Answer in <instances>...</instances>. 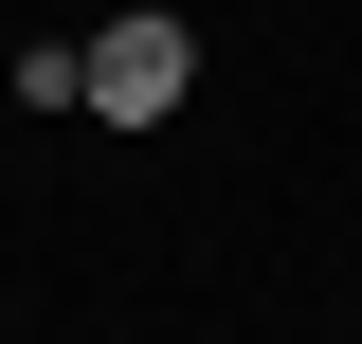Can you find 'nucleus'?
<instances>
[{
  "instance_id": "1",
  "label": "nucleus",
  "mask_w": 362,
  "mask_h": 344,
  "mask_svg": "<svg viewBox=\"0 0 362 344\" xmlns=\"http://www.w3.org/2000/svg\"><path fill=\"white\" fill-rule=\"evenodd\" d=\"M90 55V109H109V127H163L181 91H199V37H181L163 0H145V18H109V37H73Z\"/></svg>"
}]
</instances>
